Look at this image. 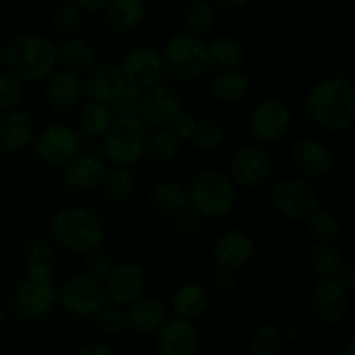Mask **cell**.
<instances>
[{
	"label": "cell",
	"mask_w": 355,
	"mask_h": 355,
	"mask_svg": "<svg viewBox=\"0 0 355 355\" xmlns=\"http://www.w3.org/2000/svg\"><path fill=\"white\" fill-rule=\"evenodd\" d=\"M305 111L326 130H347L355 120V90L352 83L338 76L319 80L307 92Z\"/></svg>",
	"instance_id": "1"
},
{
	"label": "cell",
	"mask_w": 355,
	"mask_h": 355,
	"mask_svg": "<svg viewBox=\"0 0 355 355\" xmlns=\"http://www.w3.org/2000/svg\"><path fill=\"white\" fill-rule=\"evenodd\" d=\"M3 59L10 73L26 82L47 78L59 62L54 42L38 33H21L10 38Z\"/></svg>",
	"instance_id": "2"
},
{
	"label": "cell",
	"mask_w": 355,
	"mask_h": 355,
	"mask_svg": "<svg viewBox=\"0 0 355 355\" xmlns=\"http://www.w3.org/2000/svg\"><path fill=\"white\" fill-rule=\"evenodd\" d=\"M52 234L64 248L76 253H89L101 248L106 229L97 215L80 207L64 208L52 218Z\"/></svg>",
	"instance_id": "3"
},
{
	"label": "cell",
	"mask_w": 355,
	"mask_h": 355,
	"mask_svg": "<svg viewBox=\"0 0 355 355\" xmlns=\"http://www.w3.org/2000/svg\"><path fill=\"white\" fill-rule=\"evenodd\" d=\"M191 208L201 217H222L234 208L236 187L231 177L215 168L201 170L187 189Z\"/></svg>",
	"instance_id": "4"
},
{
	"label": "cell",
	"mask_w": 355,
	"mask_h": 355,
	"mask_svg": "<svg viewBox=\"0 0 355 355\" xmlns=\"http://www.w3.org/2000/svg\"><path fill=\"white\" fill-rule=\"evenodd\" d=\"M162 54L163 73L175 82H189L207 69V45L189 31L168 38Z\"/></svg>",
	"instance_id": "5"
},
{
	"label": "cell",
	"mask_w": 355,
	"mask_h": 355,
	"mask_svg": "<svg viewBox=\"0 0 355 355\" xmlns=\"http://www.w3.org/2000/svg\"><path fill=\"white\" fill-rule=\"evenodd\" d=\"M148 128L139 118H114L103 135L106 158L116 166H132L144 156Z\"/></svg>",
	"instance_id": "6"
},
{
	"label": "cell",
	"mask_w": 355,
	"mask_h": 355,
	"mask_svg": "<svg viewBox=\"0 0 355 355\" xmlns=\"http://www.w3.org/2000/svg\"><path fill=\"white\" fill-rule=\"evenodd\" d=\"M58 298L69 314L87 318L97 314L106 305L107 295L101 281L82 274V276L69 277L58 291Z\"/></svg>",
	"instance_id": "7"
},
{
	"label": "cell",
	"mask_w": 355,
	"mask_h": 355,
	"mask_svg": "<svg viewBox=\"0 0 355 355\" xmlns=\"http://www.w3.org/2000/svg\"><path fill=\"white\" fill-rule=\"evenodd\" d=\"M272 207L277 214L290 220H307L309 215L318 210V191L307 180L290 179L276 184L270 194Z\"/></svg>",
	"instance_id": "8"
},
{
	"label": "cell",
	"mask_w": 355,
	"mask_h": 355,
	"mask_svg": "<svg viewBox=\"0 0 355 355\" xmlns=\"http://www.w3.org/2000/svg\"><path fill=\"white\" fill-rule=\"evenodd\" d=\"M182 113V99L175 87L158 83L142 92L139 120L155 130L170 128L179 114Z\"/></svg>",
	"instance_id": "9"
},
{
	"label": "cell",
	"mask_w": 355,
	"mask_h": 355,
	"mask_svg": "<svg viewBox=\"0 0 355 355\" xmlns=\"http://www.w3.org/2000/svg\"><path fill=\"white\" fill-rule=\"evenodd\" d=\"M82 137L69 125L54 123L45 127L35 139V153L49 165H66L69 159L80 155Z\"/></svg>",
	"instance_id": "10"
},
{
	"label": "cell",
	"mask_w": 355,
	"mask_h": 355,
	"mask_svg": "<svg viewBox=\"0 0 355 355\" xmlns=\"http://www.w3.org/2000/svg\"><path fill=\"white\" fill-rule=\"evenodd\" d=\"M121 75L128 87L148 90L162 82L163 62L162 54L151 45H137L125 54L121 62Z\"/></svg>",
	"instance_id": "11"
},
{
	"label": "cell",
	"mask_w": 355,
	"mask_h": 355,
	"mask_svg": "<svg viewBox=\"0 0 355 355\" xmlns=\"http://www.w3.org/2000/svg\"><path fill=\"white\" fill-rule=\"evenodd\" d=\"M293 114L279 99H263L250 113V132L262 142H277L290 132Z\"/></svg>",
	"instance_id": "12"
},
{
	"label": "cell",
	"mask_w": 355,
	"mask_h": 355,
	"mask_svg": "<svg viewBox=\"0 0 355 355\" xmlns=\"http://www.w3.org/2000/svg\"><path fill=\"white\" fill-rule=\"evenodd\" d=\"M311 305L319 321L324 324H338L350 309L349 291L336 277H321L312 288Z\"/></svg>",
	"instance_id": "13"
},
{
	"label": "cell",
	"mask_w": 355,
	"mask_h": 355,
	"mask_svg": "<svg viewBox=\"0 0 355 355\" xmlns=\"http://www.w3.org/2000/svg\"><path fill=\"white\" fill-rule=\"evenodd\" d=\"M58 302V290L51 279H26L16 290L12 309L24 319H38L52 311Z\"/></svg>",
	"instance_id": "14"
},
{
	"label": "cell",
	"mask_w": 355,
	"mask_h": 355,
	"mask_svg": "<svg viewBox=\"0 0 355 355\" xmlns=\"http://www.w3.org/2000/svg\"><path fill=\"white\" fill-rule=\"evenodd\" d=\"M253 253H255V241L252 236L241 229H229L215 239L211 259L217 269L236 272L252 260Z\"/></svg>",
	"instance_id": "15"
},
{
	"label": "cell",
	"mask_w": 355,
	"mask_h": 355,
	"mask_svg": "<svg viewBox=\"0 0 355 355\" xmlns=\"http://www.w3.org/2000/svg\"><path fill=\"white\" fill-rule=\"evenodd\" d=\"M232 180L246 187H255L266 182L270 173V159L263 149L245 146L232 155L229 163Z\"/></svg>",
	"instance_id": "16"
},
{
	"label": "cell",
	"mask_w": 355,
	"mask_h": 355,
	"mask_svg": "<svg viewBox=\"0 0 355 355\" xmlns=\"http://www.w3.org/2000/svg\"><path fill=\"white\" fill-rule=\"evenodd\" d=\"M200 342L196 326L182 318L166 319L159 328L156 349L158 355H194Z\"/></svg>",
	"instance_id": "17"
},
{
	"label": "cell",
	"mask_w": 355,
	"mask_h": 355,
	"mask_svg": "<svg viewBox=\"0 0 355 355\" xmlns=\"http://www.w3.org/2000/svg\"><path fill=\"white\" fill-rule=\"evenodd\" d=\"M127 87L120 66L101 62L87 71L82 82V90L94 103L111 104L114 97Z\"/></svg>",
	"instance_id": "18"
},
{
	"label": "cell",
	"mask_w": 355,
	"mask_h": 355,
	"mask_svg": "<svg viewBox=\"0 0 355 355\" xmlns=\"http://www.w3.org/2000/svg\"><path fill=\"white\" fill-rule=\"evenodd\" d=\"M291 162L304 175L321 179L331 173L333 155L328 146L314 137H304L291 146Z\"/></svg>",
	"instance_id": "19"
},
{
	"label": "cell",
	"mask_w": 355,
	"mask_h": 355,
	"mask_svg": "<svg viewBox=\"0 0 355 355\" xmlns=\"http://www.w3.org/2000/svg\"><path fill=\"white\" fill-rule=\"evenodd\" d=\"M144 284L146 279L141 267L137 263L123 262L114 266L104 288L107 298H111L114 305H130L141 297Z\"/></svg>",
	"instance_id": "20"
},
{
	"label": "cell",
	"mask_w": 355,
	"mask_h": 355,
	"mask_svg": "<svg viewBox=\"0 0 355 355\" xmlns=\"http://www.w3.org/2000/svg\"><path fill=\"white\" fill-rule=\"evenodd\" d=\"M82 82L76 76V73L69 69H54L47 76L45 83V99L52 110L59 113H68L73 111L82 101Z\"/></svg>",
	"instance_id": "21"
},
{
	"label": "cell",
	"mask_w": 355,
	"mask_h": 355,
	"mask_svg": "<svg viewBox=\"0 0 355 355\" xmlns=\"http://www.w3.org/2000/svg\"><path fill=\"white\" fill-rule=\"evenodd\" d=\"M106 162L96 153L76 155L62 166V180L75 191H85L103 182L106 175Z\"/></svg>",
	"instance_id": "22"
},
{
	"label": "cell",
	"mask_w": 355,
	"mask_h": 355,
	"mask_svg": "<svg viewBox=\"0 0 355 355\" xmlns=\"http://www.w3.org/2000/svg\"><path fill=\"white\" fill-rule=\"evenodd\" d=\"M35 137V123L23 110H10L0 120V144L6 151L19 153Z\"/></svg>",
	"instance_id": "23"
},
{
	"label": "cell",
	"mask_w": 355,
	"mask_h": 355,
	"mask_svg": "<svg viewBox=\"0 0 355 355\" xmlns=\"http://www.w3.org/2000/svg\"><path fill=\"white\" fill-rule=\"evenodd\" d=\"M125 319L137 333H158L166 321L165 305L156 298H137L128 305Z\"/></svg>",
	"instance_id": "24"
},
{
	"label": "cell",
	"mask_w": 355,
	"mask_h": 355,
	"mask_svg": "<svg viewBox=\"0 0 355 355\" xmlns=\"http://www.w3.org/2000/svg\"><path fill=\"white\" fill-rule=\"evenodd\" d=\"M245 61V47L232 37H217L207 45V69L236 71Z\"/></svg>",
	"instance_id": "25"
},
{
	"label": "cell",
	"mask_w": 355,
	"mask_h": 355,
	"mask_svg": "<svg viewBox=\"0 0 355 355\" xmlns=\"http://www.w3.org/2000/svg\"><path fill=\"white\" fill-rule=\"evenodd\" d=\"M149 203L162 214H180L189 205L187 189L179 180H162L149 191Z\"/></svg>",
	"instance_id": "26"
},
{
	"label": "cell",
	"mask_w": 355,
	"mask_h": 355,
	"mask_svg": "<svg viewBox=\"0 0 355 355\" xmlns=\"http://www.w3.org/2000/svg\"><path fill=\"white\" fill-rule=\"evenodd\" d=\"M208 305H210V295L207 288L201 286L200 283H184L175 291L172 300L177 318L187 319V321L203 314Z\"/></svg>",
	"instance_id": "27"
},
{
	"label": "cell",
	"mask_w": 355,
	"mask_h": 355,
	"mask_svg": "<svg viewBox=\"0 0 355 355\" xmlns=\"http://www.w3.org/2000/svg\"><path fill=\"white\" fill-rule=\"evenodd\" d=\"M24 272L28 279H51L55 269V253L45 241H30L23 250Z\"/></svg>",
	"instance_id": "28"
},
{
	"label": "cell",
	"mask_w": 355,
	"mask_h": 355,
	"mask_svg": "<svg viewBox=\"0 0 355 355\" xmlns=\"http://www.w3.org/2000/svg\"><path fill=\"white\" fill-rule=\"evenodd\" d=\"M144 14L146 9L141 0H114L106 7V23L111 30L127 33L142 23Z\"/></svg>",
	"instance_id": "29"
},
{
	"label": "cell",
	"mask_w": 355,
	"mask_h": 355,
	"mask_svg": "<svg viewBox=\"0 0 355 355\" xmlns=\"http://www.w3.org/2000/svg\"><path fill=\"white\" fill-rule=\"evenodd\" d=\"M248 76L239 71H220L211 80V96L225 104H234L245 99L248 94Z\"/></svg>",
	"instance_id": "30"
},
{
	"label": "cell",
	"mask_w": 355,
	"mask_h": 355,
	"mask_svg": "<svg viewBox=\"0 0 355 355\" xmlns=\"http://www.w3.org/2000/svg\"><path fill=\"white\" fill-rule=\"evenodd\" d=\"M180 141L170 128L153 130L146 139L144 156L155 165H165L179 155Z\"/></svg>",
	"instance_id": "31"
},
{
	"label": "cell",
	"mask_w": 355,
	"mask_h": 355,
	"mask_svg": "<svg viewBox=\"0 0 355 355\" xmlns=\"http://www.w3.org/2000/svg\"><path fill=\"white\" fill-rule=\"evenodd\" d=\"M99 186L107 200H127L137 187V173L132 166H114L107 170Z\"/></svg>",
	"instance_id": "32"
},
{
	"label": "cell",
	"mask_w": 355,
	"mask_h": 355,
	"mask_svg": "<svg viewBox=\"0 0 355 355\" xmlns=\"http://www.w3.org/2000/svg\"><path fill=\"white\" fill-rule=\"evenodd\" d=\"M184 23H186L189 33L196 35L201 38V35H207L214 30L217 23V12L215 6L207 0H191L184 6L182 9Z\"/></svg>",
	"instance_id": "33"
},
{
	"label": "cell",
	"mask_w": 355,
	"mask_h": 355,
	"mask_svg": "<svg viewBox=\"0 0 355 355\" xmlns=\"http://www.w3.org/2000/svg\"><path fill=\"white\" fill-rule=\"evenodd\" d=\"M309 266L321 277H338L343 269L342 252L333 243H315L309 252Z\"/></svg>",
	"instance_id": "34"
},
{
	"label": "cell",
	"mask_w": 355,
	"mask_h": 355,
	"mask_svg": "<svg viewBox=\"0 0 355 355\" xmlns=\"http://www.w3.org/2000/svg\"><path fill=\"white\" fill-rule=\"evenodd\" d=\"M58 59L64 64V69H69L73 73L82 71L92 64L94 49L83 38H68L58 47Z\"/></svg>",
	"instance_id": "35"
},
{
	"label": "cell",
	"mask_w": 355,
	"mask_h": 355,
	"mask_svg": "<svg viewBox=\"0 0 355 355\" xmlns=\"http://www.w3.org/2000/svg\"><path fill=\"white\" fill-rule=\"evenodd\" d=\"M307 231L318 243H331L340 236L342 225L333 211L318 208L307 217Z\"/></svg>",
	"instance_id": "36"
},
{
	"label": "cell",
	"mask_w": 355,
	"mask_h": 355,
	"mask_svg": "<svg viewBox=\"0 0 355 355\" xmlns=\"http://www.w3.org/2000/svg\"><path fill=\"white\" fill-rule=\"evenodd\" d=\"M113 120L114 114L110 104L104 103L89 101L80 113V123L89 135H104L113 123Z\"/></svg>",
	"instance_id": "37"
},
{
	"label": "cell",
	"mask_w": 355,
	"mask_h": 355,
	"mask_svg": "<svg viewBox=\"0 0 355 355\" xmlns=\"http://www.w3.org/2000/svg\"><path fill=\"white\" fill-rule=\"evenodd\" d=\"M283 329L276 324H263L253 335L250 342L252 355H277L283 347Z\"/></svg>",
	"instance_id": "38"
},
{
	"label": "cell",
	"mask_w": 355,
	"mask_h": 355,
	"mask_svg": "<svg viewBox=\"0 0 355 355\" xmlns=\"http://www.w3.org/2000/svg\"><path fill=\"white\" fill-rule=\"evenodd\" d=\"M224 134V125H222L220 120H217V118H203L196 123L191 141L198 149L208 151V149H214L220 144Z\"/></svg>",
	"instance_id": "39"
},
{
	"label": "cell",
	"mask_w": 355,
	"mask_h": 355,
	"mask_svg": "<svg viewBox=\"0 0 355 355\" xmlns=\"http://www.w3.org/2000/svg\"><path fill=\"white\" fill-rule=\"evenodd\" d=\"M83 12L75 2H61L52 10V24L59 33H73L80 28Z\"/></svg>",
	"instance_id": "40"
},
{
	"label": "cell",
	"mask_w": 355,
	"mask_h": 355,
	"mask_svg": "<svg viewBox=\"0 0 355 355\" xmlns=\"http://www.w3.org/2000/svg\"><path fill=\"white\" fill-rule=\"evenodd\" d=\"M114 269V259L107 250L101 248L92 250L85 253V276L92 277L96 281H106L111 270Z\"/></svg>",
	"instance_id": "41"
},
{
	"label": "cell",
	"mask_w": 355,
	"mask_h": 355,
	"mask_svg": "<svg viewBox=\"0 0 355 355\" xmlns=\"http://www.w3.org/2000/svg\"><path fill=\"white\" fill-rule=\"evenodd\" d=\"M142 103V90L134 89V87H125L120 94L110 104L113 114L116 118H139Z\"/></svg>",
	"instance_id": "42"
},
{
	"label": "cell",
	"mask_w": 355,
	"mask_h": 355,
	"mask_svg": "<svg viewBox=\"0 0 355 355\" xmlns=\"http://www.w3.org/2000/svg\"><path fill=\"white\" fill-rule=\"evenodd\" d=\"M23 83L9 71H0V110H14L23 99Z\"/></svg>",
	"instance_id": "43"
},
{
	"label": "cell",
	"mask_w": 355,
	"mask_h": 355,
	"mask_svg": "<svg viewBox=\"0 0 355 355\" xmlns=\"http://www.w3.org/2000/svg\"><path fill=\"white\" fill-rule=\"evenodd\" d=\"M97 324L107 335H118L127 326V319H125V312L121 311L118 305H104L99 312H97Z\"/></svg>",
	"instance_id": "44"
},
{
	"label": "cell",
	"mask_w": 355,
	"mask_h": 355,
	"mask_svg": "<svg viewBox=\"0 0 355 355\" xmlns=\"http://www.w3.org/2000/svg\"><path fill=\"white\" fill-rule=\"evenodd\" d=\"M201 222H203V217L193 208H186L180 214H177V227L186 236L198 234L201 231V225H203Z\"/></svg>",
	"instance_id": "45"
},
{
	"label": "cell",
	"mask_w": 355,
	"mask_h": 355,
	"mask_svg": "<svg viewBox=\"0 0 355 355\" xmlns=\"http://www.w3.org/2000/svg\"><path fill=\"white\" fill-rule=\"evenodd\" d=\"M196 118L182 111V113L173 120V123L170 125V130L175 134V137L179 139V141H182V139H191L194 134V128H196Z\"/></svg>",
	"instance_id": "46"
},
{
	"label": "cell",
	"mask_w": 355,
	"mask_h": 355,
	"mask_svg": "<svg viewBox=\"0 0 355 355\" xmlns=\"http://www.w3.org/2000/svg\"><path fill=\"white\" fill-rule=\"evenodd\" d=\"M214 288L222 295L232 293L238 288V277L232 270H217L214 277Z\"/></svg>",
	"instance_id": "47"
},
{
	"label": "cell",
	"mask_w": 355,
	"mask_h": 355,
	"mask_svg": "<svg viewBox=\"0 0 355 355\" xmlns=\"http://www.w3.org/2000/svg\"><path fill=\"white\" fill-rule=\"evenodd\" d=\"M76 355H114L113 350L101 342H89L78 349Z\"/></svg>",
	"instance_id": "48"
},
{
	"label": "cell",
	"mask_w": 355,
	"mask_h": 355,
	"mask_svg": "<svg viewBox=\"0 0 355 355\" xmlns=\"http://www.w3.org/2000/svg\"><path fill=\"white\" fill-rule=\"evenodd\" d=\"M355 270H354V267L352 266H343V269L340 270V274H338V277H336V279L340 281V283L343 284V288H345L347 291H350L354 288V284H355Z\"/></svg>",
	"instance_id": "49"
},
{
	"label": "cell",
	"mask_w": 355,
	"mask_h": 355,
	"mask_svg": "<svg viewBox=\"0 0 355 355\" xmlns=\"http://www.w3.org/2000/svg\"><path fill=\"white\" fill-rule=\"evenodd\" d=\"M76 6H78V9L82 10H92V12H97V10H106L107 7V0H76Z\"/></svg>",
	"instance_id": "50"
},
{
	"label": "cell",
	"mask_w": 355,
	"mask_h": 355,
	"mask_svg": "<svg viewBox=\"0 0 355 355\" xmlns=\"http://www.w3.org/2000/svg\"><path fill=\"white\" fill-rule=\"evenodd\" d=\"M298 336H300V333H298L295 328H288L283 331L284 342H293V340H297Z\"/></svg>",
	"instance_id": "51"
},
{
	"label": "cell",
	"mask_w": 355,
	"mask_h": 355,
	"mask_svg": "<svg viewBox=\"0 0 355 355\" xmlns=\"http://www.w3.org/2000/svg\"><path fill=\"white\" fill-rule=\"evenodd\" d=\"M214 6L225 7V9H232V7H245L246 2L245 0H239V2H215Z\"/></svg>",
	"instance_id": "52"
},
{
	"label": "cell",
	"mask_w": 355,
	"mask_h": 355,
	"mask_svg": "<svg viewBox=\"0 0 355 355\" xmlns=\"http://www.w3.org/2000/svg\"><path fill=\"white\" fill-rule=\"evenodd\" d=\"M343 355H355V340L354 338H350L349 342H347L345 350H343Z\"/></svg>",
	"instance_id": "53"
},
{
	"label": "cell",
	"mask_w": 355,
	"mask_h": 355,
	"mask_svg": "<svg viewBox=\"0 0 355 355\" xmlns=\"http://www.w3.org/2000/svg\"><path fill=\"white\" fill-rule=\"evenodd\" d=\"M3 324V311H2V305H0V329H2Z\"/></svg>",
	"instance_id": "54"
},
{
	"label": "cell",
	"mask_w": 355,
	"mask_h": 355,
	"mask_svg": "<svg viewBox=\"0 0 355 355\" xmlns=\"http://www.w3.org/2000/svg\"><path fill=\"white\" fill-rule=\"evenodd\" d=\"M2 61H3V51L2 47H0V64H2Z\"/></svg>",
	"instance_id": "55"
}]
</instances>
